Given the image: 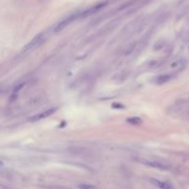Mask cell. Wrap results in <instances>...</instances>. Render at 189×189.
I'll return each instance as SVG.
<instances>
[{
  "mask_svg": "<svg viewBox=\"0 0 189 189\" xmlns=\"http://www.w3.org/2000/svg\"><path fill=\"white\" fill-rule=\"evenodd\" d=\"M171 79H172L171 75H162V76H159V77L155 79V83L158 84V85H162V84L168 82Z\"/></svg>",
  "mask_w": 189,
  "mask_h": 189,
  "instance_id": "obj_9",
  "label": "cell"
},
{
  "mask_svg": "<svg viewBox=\"0 0 189 189\" xmlns=\"http://www.w3.org/2000/svg\"><path fill=\"white\" fill-rule=\"evenodd\" d=\"M107 5H108V1H103V2H100V3L93 5V6L90 7L89 8L83 10L82 12H80V18H86V17L90 16L92 14H95L96 12L100 11L101 8L106 7Z\"/></svg>",
  "mask_w": 189,
  "mask_h": 189,
  "instance_id": "obj_2",
  "label": "cell"
},
{
  "mask_svg": "<svg viewBox=\"0 0 189 189\" xmlns=\"http://www.w3.org/2000/svg\"><path fill=\"white\" fill-rule=\"evenodd\" d=\"M127 123H129L130 125H134V126H138L140 124H142V120H141L139 117L138 116H133V117H129L127 119Z\"/></svg>",
  "mask_w": 189,
  "mask_h": 189,
  "instance_id": "obj_10",
  "label": "cell"
},
{
  "mask_svg": "<svg viewBox=\"0 0 189 189\" xmlns=\"http://www.w3.org/2000/svg\"><path fill=\"white\" fill-rule=\"evenodd\" d=\"M79 18H80V12L79 13H75V14H72V15L67 17L65 18H64V20H62L61 21H59L57 24H56V26L54 29V32H61L62 30L65 29V27H68L69 24H71L74 21L78 20Z\"/></svg>",
  "mask_w": 189,
  "mask_h": 189,
  "instance_id": "obj_1",
  "label": "cell"
},
{
  "mask_svg": "<svg viewBox=\"0 0 189 189\" xmlns=\"http://www.w3.org/2000/svg\"><path fill=\"white\" fill-rule=\"evenodd\" d=\"M44 37H45V33H44V32H41V33H39L38 35H36L31 42H29V43H28L24 46L23 52L30 51V50L33 49L34 47H36L37 45H39V44L43 41Z\"/></svg>",
  "mask_w": 189,
  "mask_h": 189,
  "instance_id": "obj_4",
  "label": "cell"
},
{
  "mask_svg": "<svg viewBox=\"0 0 189 189\" xmlns=\"http://www.w3.org/2000/svg\"><path fill=\"white\" fill-rule=\"evenodd\" d=\"M137 47H138V43L136 42L134 43H130L129 44H127L126 47H125V49L124 51H123V54L127 56V55H130L131 54H133L136 49H137Z\"/></svg>",
  "mask_w": 189,
  "mask_h": 189,
  "instance_id": "obj_7",
  "label": "cell"
},
{
  "mask_svg": "<svg viewBox=\"0 0 189 189\" xmlns=\"http://www.w3.org/2000/svg\"><path fill=\"white\" fill-rule=\"evenodd\" d=\"M55 111H56V108L48 109V110H46V111H44L43 113H38V115L32 116V118H30V121L31 122H36V121H39V120L47 118V117H49L50 115H52Z\"/></svg>",
  "mask_w": 189,
  "mask_h": 189,
  "instance_id": "obj_5",
  "label": "cell"
},
{
  "mask_svg": "<svg viewBox=\"0 0 189 189\" xmlns=\"http://www.w3.org/2000/svg\"><path fill=\"white\" fill-rule=\"evenodd\" d=\"M79 187L80 189H97L95 186L90 185H79Z\"/></svg>",
  "mask_w": 189,
  "mask_h": 189,
  "instance_id": "obj_12",
  "label": "cell"
},
{
  "mask_svg": "<svg viewBox=\"0 0 189 189\" xmlns=\"http://www.w3.org/2000/svg\"><path fill=\"white\" fill-rule=\"evenodd\" d=\"M186 65V60L184 58H177L174 59L171 64H170V68L172 69H177V70H181L183 69Z\"/></svg>",
  "mask_w": 189,
  "mask_h": 189,
  "instance_id": "obj_6",
  "label": "cell"
},
{
  "mask_svg": "<svg viewBox=\"0 0 189 189\" xmlns=\"http://www.w3.org/2000/svg\"><path fill=\"white\" fill-rule=\"evenodd\" d=\"M140 163H142L149 167H152L159 170H166L168 169V165L164 163L160 162V160H151V159H139Z\"/></svg>",
  "mask_w": 189,
  "mask_h": 189,
  "instance_id": "obj_3",
  "label": "cell"
},
{
  "mask_svg": "<svg viewBox=\"0 0 189 189\" xmlns=\"http://www.w3.org/2000/svg\"><path fill=\"white\" fill-rule=\"evenodd\" d=\"M23 86H24V83L18 84V86H16V87L14 88V92H15V93H18V91H20V90L23 88Z\"/></svg>",
  "mask_w": 189,
  "mask_h": 189,
  "instance_id": "obj_13",
  "label": "cell"
},
{
  "mask_svg": "<svg viewBox=\"0 0 189 189\" xmlns=\"http://www.w3.org/2000/svg\"><path fill=\"white\" fill-rule=\"evenodd\" d=\"M40 101H41V96H38V97L36 96V97L32 98V99L29 101V103H30V105H32V106H35V105H37Z\"/></svg>",
  "mask_w": 189,
  "mask_h": 189,
  "instance_id": "obj_11",
  "label": "cell"
},
{
  "mask_svg": "<svg viewBox=\"0 0 189 189\" xmlns=\"http://www.w3.org/2000/svg\"><path fill=\"white\" fill-rule=\"evenodd\" d=\"M151 182L153 183V185L158 186L160 189H174V187L171 185L164 181H160V180H157V179H152Z\"/></svg>",
  "mask_w": 189,
  "mask_h": 189,
  "instance_id": "obj_8",
  "label": "cell"
}]
</instances>
